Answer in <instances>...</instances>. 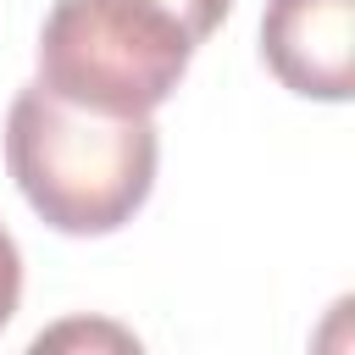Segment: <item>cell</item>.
<instances>
[{
  "instance_id": "cell-3",
  "label": "cell",
  "mask_w": 355,
  "mask_h": 355,
  "mask_svg": "<svg viewBox=\"0 0 355 355\" xmlns=\"http://www.w3.org/2000/svg\"><path fill=\"white\" fill-rule=\"evenodd\" d=\"M261 61L288 94L344 105L355 94V0H266Z\"/></svg>"
},
{
  "instance_id": "cell-4",
  "label": "cell",
  "mask_w": 355,
  "mask_h": 355,
  "mask_svg": "<svg viewBox=\"0 0 355 355\" xmlns=\"http://www.w3.org/2000/svg\"><path fill=\"white\" fill-rule=\"evenodd\" d=\"M17 300H22V255H17V239L0 227V327L17 316Z\"/></svg>"
},
{
  "instance_id": "cell-2",
  "label": "cell",
  "mask_w": 355,
  "mask_h": 355,
  "mask_svg": "<svg viewBox=\"0 0 355 355\" xmlns=\"http://www.w3.org/2000/svg\"><path fill=\"white\" fill-rule=\"evenodd\" d=\"M233 0H55L39 28V83L72 105L150 116Z\"/></svg>"
},
{
  "instance_id": "cell-1",
  "label": "cell",
  "mask_w": 355,
  "mask_h": 355,
  "mask_svg": "<svg viewBox=\"0 0 355 355\" xmlns=\"http://www.w3.org/2000/svg\"><path fill=\"white\" fill-rule=\"evenodd\" d=\"M161 139L150 116L89 111L39 78L6 111V166L33 216L67 239H100L133 222L155 189Z\"/></svg>"
}]
</instances>
